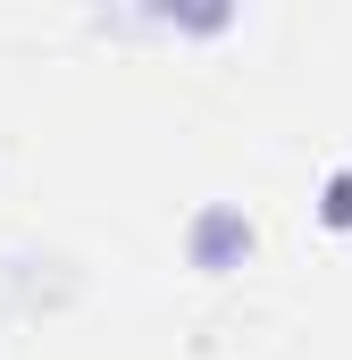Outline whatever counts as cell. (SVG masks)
<instances>
[{
    "label": "cell",
    "instance_id": "1",
    "mask_svg": "<svg viewBox=\"0 0 352 360\" xmlns=\"http://www.w3.org/2000/svg\"><path fill=\"white\" fill-rule=\"evenodd\" d=\"M244 252H252V218L244 210H201L193 218V260L201 269H235Z\"/></svg>",
    "mask_w": 352,
    "mask_h": 360
},
{
    "label": "cell",
    "instance_id": "2",
    "mask_svg": "<svg viewBox=\"0 0 352 360\" xmlns=\"http://www.w3.org/2000/svg\"><path fill=\"white\" fill-rule=\"evenodd\" d=\"M319 210H327V226H352V168L327 176V201H319Z\"/></svg>",
    "mask_w": 352,
    "mask_h": 360
}]
</instances>
